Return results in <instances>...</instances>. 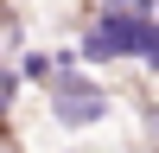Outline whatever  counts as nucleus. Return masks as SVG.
I'll list each match as a JSON object with an SVG mask.
<instances>
[{"instance_id":"1","label":"nucleus","mask_w":159,"mask_h":153,"mask_svg":"<svg viewBox=\"0 0 159 153\" xmlns=\"http://www.w3.org/2000/svg\"><path fill=\"white\" fill-rule=\"evenodd\" d=\"M121 51H147L159 64V26L134 19V13H108V19L89 32V58H121Z\"/></svg>"},{"instance_id":"2","label":"nucleus","mask_w":159,"mask_h":153,"mask_svg":"<svg viewBox=\"0 0 159 153\" xmlns=\"http://www.w3.org/2000/svg\"><path fill=\"white\" fill-rule=\"evenodd\" d=\"M96 115H102V89L64 70L57 76V121H96Z\"/></svg>"}]
</instances>
